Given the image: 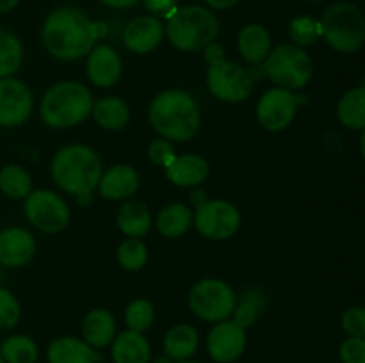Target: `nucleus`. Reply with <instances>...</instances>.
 <instances>
[{
	"mask_svg": "<svg viewBox=\"0 0 365 363\" xmlns=\"http://www.w3.org/2000/svg\"><path fill=\"white\" fill-rule=\"evenodd\" d=\"M107 34V25L91 21L75 7H59L46 16L41 39L46 52L61 60H77L88 56L96 39Z\"/></svg>",
	"mask_w": 365,
	"mask_h": 363,
	"instance_id": "f257e3e1",
	"label": "nucleus"
},
{
	"mask_svg": "<svg viewBox=\"0 0 365 363\" xmlns=\"http://www.w3.org/2000/svg\"><path fill=\"white\" fill-rule=\"evenodd\" d=\"M102 159L86 144H68L52 160V178L61 191L77 196L81 203L91 199L102 178Z\"/></svg>",
	"mask_w": 365,
	"mask_h": 363,
	"instance_id": "f03ea898",
	"label": "nucleus"
},
{
	"mask_svg": "<svg viewBox=\"0 0 365 363\" xmlns=\"http://www.w3.org/2000/svg\"><path fill=\"white\" fill-rule=\"evenodd\" d=\"M153 130L168 141L185 142L196 137L202 125L196 100L182 89H168L152 100L148 109Z\"/></svg>",
	"mask_w": 365,
	"mask_h": 363,
	"instance_id": "7ed1b4c3",
	"label": "nucleus"
},
{
	"mask_svg": "<svg viewBox=\"0 0 365 363\" xmlns=\"http://www.w3.org/2000/svg\"><path fill=\"white\" fill-rule=\"evenodd\" d=\"M93 95L82 82L63 80L43 95L39 114L46 127L56 130L77 127L93 110Z\"/></svg>",
	"mask_w": 365,
	"mask_h": 363,
	"instance_id": "20e7f679",
	"label": "nucleus"
},
{
	"mask_svg": "<svg viewBox=\"0 0 365 363\" xmlns=\"http://www.w3.org/2000/svg\"><path fill=\"white\" fill-rule=\"evenodd\" d=\"M168 39L182 52H200L216 41L220 21L216 14L202 6L178 7L164 27Z\"/></svg>",
	"mask_w": 365,
	"mask_h": 363,
	"instance_id": "39448f33",
	"label": "nucleus"
},
{
	"mask_svg": "<svg viewBox=\"0 0 365 363\" xmlns=\"http://www.w3.org/2000/svg\"><path fill=\"white\" fill-rule=\"evenodd\" d=\"M323 38L335 52L353 53L365 43V16L359 6L339 2L328 7L321 18Z\"/></svg>",
	"mask_w": 365,
	"mask_h": 363,
	"instance_id": "423d86ee",
	"label": "nucleus"
},
{
	"mask_svg": "<svg viewBox=\"0 0 365 363\" xmlns=\"http://www.w3.org/2000/svg\"><path fill=\"white\" fill-rule=\"evenodd\" d=\"M264 75L277 88L287 89V91H298L310 82L314 75V63L309 53L292 43L280 45L271 50L269 56L264 60Z\"/></svg>",
	"mask_w": 365,
	"mask_h": 363,
	"instance_id": "0eeeda50",
	"label": "nucleus"
},
{
	"mask_svg": "<svg viewBox=\"0 0 365 363\" xmlns=\"http://www.w3.org/2000/svg\"><path fill=\"white\" fill-rule=\"evenodd\" d=\"M187 301L196 317L207 322H221L232 317L237 305V295L225 281L207 278L192 285Z\"/></svg>",
	"mask_w": 365,
	"mask_h": 363,
	"instance_id": "6e6552de",
	"label": "nucleus"
},
{
	"mask_svg": "<svg viewBox=\"0 0 365 363\" xmlns=\"http://www.w3.org/2000/svg\"><path fill=\"white\" fill-rule=\"evenodd\" d=\"M252 71L241 64L228 60L225 57L209 63L207 70V88L217 100L227 103L245 102L253 91Z\"/></svg>",
	"mask_w": 365,
	"mask_h": 363,
	"instance_id": "1a4fd4ad",
	"label": "nucleus"
},
{
	"mask_svg": "<svg viewBox=\"0 0 365 363\" xmlns=\"http://www.w3.org/2000/svg\"><path fill=\"white\" fill-rule=\"evenodd\" d=\"M24 214L29 223L43 233L63 231L70 223L68 203L48 189L32 191L24 199Z\"/></svg>",
	"mask_w": 365,
	"mask_h": 363,
	"instance_id": "9d476101",
	"label": "nucleus"
},
{
	"mask_svg": "<svg viewBox=\"0 0 365 363\" xmlns=\"http://www.w3.org/2000/svg\"><path fill=\"white\" fill-rule=\"evenodd\" d=\"M192 224L200 235L210 241H225L237 233L241 226V212L225 199H207L196 209Z\"/></svg>",
	"mask_w": 365,
	"mask_h": 363,
	"instance_id": "9b49d317",
	"label": "nucleus"
},
{
	"mask_svg": "<svg viewBox=\"0 0 365 363\" xmlns=\"http://www.w3.org/2000/svg\"><path fill=\"white\" fill-rule=\"evenodd\" d=\"M34 109L32 91L16 77L0 78V127L16 128L31 117Z\"/></svg>",
	"mask_w": 365,
	"mask_h": 363,
	"instance_id": "f8f14e48",
	"label": "nucleus"
},
{
	"mask_svg": "<svg viewBox=\"0 0 365 363\" xmlns=\"http://www.w3.org/2000/svg\"><path fill=\"white\" fill-rule=\"evenodd\" d=\"M298 112V98L292 91L273 88L260 96L257 103V120L269 132H280L292 123Z\"/></svg>",
	"mask_w": 365,
	"mask_h": 363,
	"instance_id": "ddd939ff",
	"label": "nucleus"
},
{
	"mask_svg": "<svg viewBox=\"0 0 365 363\" xmlns=\"http://www.w3.org/2000/svg\"><path fill=\"white\" fill-rule=\"evenodd\" d=\"M207 349L217 363L235 362L246 349V330L228 319L216 322L207 338Z\"/></svg>",
	"mask_w": 365,
	"mask_h": 363,
	"instance_id": "4468645a",
	"label": "nucleus"
},
{
	"mask_svg": "<svg viewBox=\"0 0 365 363\" xmlns=\"http://www.w3.org/2000/svg\"><path fill=\"white\" fill-rule=\"evenodd\" d=\"M36 238L21 226H9L0 231V265L18 269L34 258Z\"/></svg>",
	"mask_w": 365,
	"mask_h": 363,
	"instance_id": "2eb2a0df",
	"label": "nucleus"
},
{
	"mask_svg": "<svg viewBox=\"0 0 365 363\" xmlns=\"http://www.w3.org/2000/svg\"><path fill=\"white\" fill-rule=\"evenodd\" d=\"M164 25L155 16H138L132 18L123 31V43L130 52L134 53H150L155 50L163 41Z\"/></svg>",
	"mask_w": 365,
	"mask_h": 363,
	"instance_id": "dca6fc26",
	"label": "nucleus"
},
{
	"mask_svg": "<svg viewBox=\"0 0 365 363\" xmlns=\"http://www.w3.org/2000/svg\"><path fill=\"white\" fill-rule=\"evenodd\" d=\"M88 78L98 88H113L123 73L121 57L113 46L95 45V48L88 53L86 63Z\"/></svg>",
	"mask_w": 365,
	"mask_h": 363,
	"instance_id": "f3484780",
	"label": "nucleus"
},
{
	"mask_svg": "<svg viewBox=\"0 0 365 363\" xmlns=\"http://www.w3.org/2000/svg\"><path fill=\"white\" fill-rule=\"evenodd\" d=\"M96 189L102 198L110 201H127L139 189V173L127 164H116L102 173Z\"/></svg>",
	"mask_w": 365,
	"mask_h": 363,
	"instance_id": "a211bd4d",
	"label": "nucleus"
},
{
	"mask_svg": "<svg viewBox=\"0 0 365 363\" xmlns=\"http://www.w3.org/2000/svg\"><path fill=\"white\" fill-rule=\"evenodd\" d=\"M164 169L168 180L177 187H198L209 178L210 173L209 162L196 153L177 155Z\"/></svg>",
	"mask_w": 365,
	"mask_h": 363,
	"instance_id": "6ab92c4d",
	"label": "nucleus"
},
{
	"mask_svg": "<svg viewBox=\"0 0 365 363\" xmlns=\"http://www.w3.org/2000/svg\"><path fill=\"white\" fill-rule=\"evenodd\" d=\"M48 363H96L100 354L88 342L75 337H59L48 345Z\"/></svg>",
	"mask_w": 365,
	"mask_h": 363,
	"instance_id": "aec40b11",
	"label": "nucleus"
},
{
	"mask_svg": "<svg viewBox=\"0 0 365 363\" xmlns=\"http://www.w3.org/2000/svg\"><path fill=\"white\" fill-rule=\"evenodd\" d=\"M82 337L93 349H103L116 337V322L109 310L95 308L82 320Z\"/></svg>",
	"mask_w": 365,
	"mask_h": 363,
	"instance_id": "412c9836",
	"label": "nucleus"
},
{
	"mask_svg": "<svg viewBox=\"0 0 365 363\" xmlns=\"http://www.w3.org/2000/svg\"><path fill=\"white\" fill-rule=\"evenodd\" d=\"M110 354L114 363H150L152 349L143 333L127 330L114 337Z\"/></svg>",
	"mask_w": 365,
	"mask_h": 363,
	"instance_id": "4be33fe9",
	"label": "nucleus"
},
{
	"mask_svg": "<svg viewBox=\"0 0 365 363\" xmlns=\"http://www.w3.org/2000/svg\"><path fill=\"white\" fill-rule=\"evenodd\" d=\"M237 48L250 64H262L271 52V36L266 27L248 23L237 36Z\"/></svg>",
	"mask_w": 365,
	"mask_h": 363,
	"instance_id": "5701e85b",
	"label": "nucleus"
},
{
	"mask_svg": "<svg viewBox=\"0 0 365 363\" xmlns=\"http://www.w3.org/2000/svg\"><path fill=\"white\" fill-rule=\"evenodd\" d=\"M118 228L123 231L127 237L141 238L152 228V214H150L148 206L135 199H127L123 205L120 206L116 214Z\"/></svg>",
	"mask_w": 365,
	"mask_h": 363,
	"instance_id": "b1692460",
	"label": "nucleus"
},
{
	"mask_svg": "<svg viewBox=\"0 0 365 363\" xmlns=\"http://www.w3.org/2000/svg\"><path fill=\"white\" fill-rule=\"evenodd\" d=\"M91 116L103 130H121L130 120V109L120 96H103L93 103Z\"/></svg>",
	"mask_w": 365,
	"mask_h": 363,
	"instance_id": "393cba45",
	"label": "nucleus"
},
{
	"mask_svg": "<svg viewBox=\"0 0 365 363\" xmlns=\"http://www.w3.org/2000/svg\"><path fill=\"white\" fill-rule=\"evenodd\" d=\"M200 335L191 324H175L164 337V352L173 362H184L196 352Z\"/></svg>",
	"mask_w": 365,
	"mask_h": 363,
	"instance_id": "a878e982",
	"label": "nucleus"
},
{
	"mask_svg": "<svg viewBox=\"0 0 365 363\" xmlns=\"http://www.w3.org/2000/svg\"><path fill=\"white\" fill-rule=\"evenodd\" d=\"M192 217H195V212L187 205L173 203L160 210L155 219V226L164 237L177 238L182 237L192 226Z\"/></svg>",
	"mask_w": 365,
	"mask_h": 363,
	"instance_id": "bb28decb",
	"label": "nucleus"
},
{
	"mask_svg": "<svg viewBox=\"0 0 365 363\" xmlns=\"http://www.w3.org/2000/svg\"><path fill=\"white\" fill-rule=\"evenodd\" d=\"M337 117L349 130H365V84L342 95L337 105Z\"/></svg>",
	"mask_w": 365,
	"mask_h": 363,
	"instance_id": "cd10ccee",
	"label": "nucleus"
},
{
	"mask_svg": "<svg viewBox=\"0 0 365 363\" xmlns=\"http://www.w3.org/2000/svg\"><path fill=\"white\" fill-rule=\"evenodd\" d=\"M0 192L9 199H25L32 192V178L18 164H7L0 169Z\"/></svg>",
	"mask_w": 365,
	"mask_h": 363,
	"instance_id": "c85d7f7f",
	"label": "nucleus"
},
{
	"mask_svg": "<svg viewBox=\"0 0 365 363\" xmlns=\"http://www.w3.org/2000/svg\"><path fill=\"white\" fill-rule=\"evenodd\" d=\"M0 354L6 363H36L39 349L27 335H11L0 344Z\"/></svg>",
	"mask_w": 365,
	"mask_h": 363,
	"instance_id": "c756f323",
	"label": "nucleus"
},
{
	"mask_svg": "<svg viewBox=\"0 0 365 363\" xmlns=\"http://www.w3.org/2000/svg\"><path fill=\"white\" fill-rule=\"evenodd\" d=\"M24 63V46L13 32L0 28V78L14 77Z\"/></svg>",
	"mask_w": 365,
	"mask_h": 363,
	"instance_id": "7c9ffc66",
	"label": "nucleus"
},
{
	"mask_svg": "<svg viewBox=\"0 0 365 363\" xmlns=\"http://www.w3.org/2000/svg\"><path fill=\"white\" fill-rule=\"evenodd\" d=\"M264 305H266V298H264L262 292L257 290V288L245 292L241 295V299H239L237 305H235L234 313H232L234 319L232 320L246 330V327H250L255 322L259 313L262 312Z\"/></svg>",
	"mask_w": 365,
	"mask_h": 363,
	"instance_id": "2f4dec72",
	"label": "nucleus"
},
{
	"mask_svg": "<svg viewBox=\"0 0 365 363\" xmlns=\"http://www.w3.org/2000/svg\"><path fill=\"white\" fill-rule=\"evenodd\" d=\"M289 38L292 45L296 46H310L316 45L323 38V28L321 21L312 16H298L289 25Z\"/></svg>",
	"mask_w": 365,
	"mask_h": 363,
	"instance_id": "473e14b6",
	"label": "nucleus"
},
{
	"mask_svg": "<svg viewBox=\"0 0 365 363\" xmlns=\"http://www.w3.org/2000/svg\"><path fill=\"white\" fill-rule=\"evenodd\" d=\"M118 262L125 270H139L148 260V249L141 238H125L118 248Z\"/></svg>",
	"mask_w": 365,
	"mask_h": 363,
	"instance_id": "72a5a7b5",
	"label": "nucleus"
},
{
	"mask_svg": "<svg viewBox=\"0 0 365 363\" xmlns=\"http://www.w3.org/2000/svg\"><path fill=\"white\" fill-rule=\"evenodd\" d=\"M153 319H155V310L152 302L146 299H134L125 312V322L128 330L138 331V333L148 330L153 324Z\"/></svg>",
	"mask_w": 365,
	"mask_h": 363,
	"instance_id": "f704fd0d",
	"label": "nucleus"
},
{
	"mask_svg": "<svg viewBox=\"0 0 365 363\" xmlns=\"http://www.w3.org/2000/svg\"><path fill=\"white\" fill-rule=\"evenodd\" d=\"M21 319V306L9 288L0 285V331L16 327Z\"/></svg>",
	"mask_w": 365,
	"mask_h": 363,
	"instance_id": "c9c22d12",
	"label": "nucleus"
},
{
	"mask_svg": "<svg viewBox=\"0 0 365 363\" xmlns=\"http://www.w3.org/2000/svg\"><path fill=\"white\" fill-rule=\"evenodd\" d=\"M342 330L349 337L365 338V308L364 306H351L342 313Z\"/></svg>",
	"mask_w": 365,
	"mask_h": 363,
	"instance_id": "e433bc0d",
	"label": "nucleus"
},
{
	"mask_svg": "<svg viewBox=\"0 0 365 363\" xmlns=\"http://www.w3.org/2000/svg\"><path fill=\"white\" fill-rule=\"evenodd\" d=\"M148 160L159 167H168L177 157L173 144L168 139H155L148 144Z\"/></svg>",
	"mask_w": 365,
	"mask_h": 363,
	"instance_id": "4c0bfd02",
	"label": "nucleus"
},
{
	"mask_svg": "<svg viewBox=\"0 0 365 363\" xmlns=\"http://www.w3.org/2000/svg\"><path fill=\"white\" fill-rule=\"evenodd\" d=\"M342 363H365V338H346L339 349Z\"/></svg>",
	"mask_w": 365,
	"mask_h": 363,
	"instance_id": "58836bf2",
	"label": "nucleus"
},
{
	"mask_svg": "<svg viewBox=\"0 0 365 363\" xmlns=\"http://www.w3.org/2000/svg\"><path fill=\"white\" fill-rule=\"evenodd\" d=\"M150 16L170 18L178 9L177 0H143Z\"/></svg>",
	"mask_w": 365,
	"mask_h": 363,
	"instance_id": "ea45409f",
	"label": "nucleus"
},
{
	"mask_svg": "<svg viewBox=\"0 0 365 363\" xmlns=\"http://www.w3.org/2000/svg\"><path fill=\"white\" fill-rule=\"evenodd\" d=\"M207 4H209L212 9H217V11H227V9H232L234 6H237L239 0H205Z\"/></svg>",
	"mask_w": 365,
	"mask_h": 363,
	"instance_id": "a19ab883",
	"label": "nucleus"
},
{
	"mask_svg": "<svg viewBox=\"0 0 365 363\" xmlns=\"http://www.w3.org/2000/svg\"><path fill=\"white\" fill-rule=\"evenodd\" d=\"M100 2L114 7V9H127V7H134L135 4H139V0H100Z\"/></svg>",
	"mask_w": 365,
	"mask_h": 363,
	"instance_id": "79ce46f5",
	"label": "nucleus"
},
{
	"mask_svg": "<svg viewBox=\"0 0 365 363\" xmlns=\"http://www.w3.org/2000/svg\"><path fill=\"white\" fill-rule=\"evenodd\" d=\"M18 2L20 0H0V14L11 13L18 6Z\"/></svg>",
	"mask_w": 365,
	"mask_h": 363,
	"instance_id": "37998d69",
	"label": "nucleus"
},
{
	"mask_svg": "<svg viewBox=\"0 0 365 363\" xmlns=\"http://www.w3.org/2000/svg\"><path fill=\"white\" fill-rule=\"evenodd\" d=\"M191 201H192V205L196 206V209H198L200 205H203V203L207 201V198H205V192L203 191H195L191 194Z\"/></svg>",
	"mask_w": 365,
	"mask_h": 363,
	"instance_id": "c03bdc74",
	"label": "nucleus"
},
{
	"mask_svg": "<svg viewBox=\"0 0 365 363\" xmlns=\"http://www.w3.org/2000/svg\"><path fill=\"white\" fill-rule=\"evenodd\" d=\"M152 363H177L170 358V356H157Z\"/></svg>",
	"mask_w": 365,
	"mask_h": 363,
	"instance_id": "a18cd8bd",
	"label": "nucleus"
},
{
	"mask_svg": "<svg viewBox=\"0 0 365 363\" xmlns=\"http://www.w3.org/2000/svg\"><path fill=\"white\" fill-rule=\"evenodd\" d=\"M359 146H360V153H362V157H364V160H365V130H362V135H360Z\"/></svg>",
	"mask_w": 365,
	"mask_h": 363,
	"instance_id": "49530a36",
	"label": "nucleus"
},
{
	"mask_svg": "<svg viewBox=\"0 0 365 363\" xmlns=\"http://www.w3.org/2000/svg\"><path fill=\"white\" fill-rule=\"evenodd\" d=\"M177 363H196V362H191V359H184V362H177Z\"/></svg>",
	"mask_w": 365,
	"mask_h": 363,
	"instance_id": "de8ad7c7",
	"label": "nucleus"
},
{
	"mask_svg": "<svg viewBox=\"0 0 365 363\" xmlns=\"http://www.w3.org/2000/svg\"><path fill=\"white\" fill-rule=\"evenodd\" d=\"M0 363H6V362H4V358H2V354H0Z\"/></svg>",
	"mask_w": 365,
	"mask_h": 363,
	"instance_id": "09e8293b",
	"label": "nucleus"
},
{
	"mask_svg": "<svg viewBox=\"0 0 365 363\" xmlns=\"http://www.w3.org/2000/svg\"><path fill=\"white\" fill-rule=\"evenodd\" d=\"M309 2H321V0H309Z\"/></svg>",
	"mask_w": 365,
	"mask_h": 363,
	"instance_id": "8fccbe9b",
	"label": "nucleus"
},
{
	"mask_svg": "<svg viewBox=\"0 0 365 363\" xmlns=\"http://www.w3.org/2000/svg\"><path fill=\"white\" fill-rule=\"evenodd\" d=\"M0 132H2V127H0Z\"/></svg>",
	"mask_w": 365,
	"mask_h": 363,
	"instance_id": "3c124183",
	"label": "nucleus"
}]
</instances>
